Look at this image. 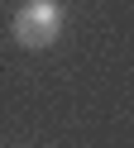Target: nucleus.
<instances>
[{"label":"nucleus","instance_id":"obj_1","mask_svg":"<svg viewBox=\"0 0 134 148\" xmlns=\"http://www.w3.org/2000/svg\"><path fill=\"white\" fill-rule=\"evenodd\" d=\"M62 24H67V14H62L57 0H24L19 14H15V24H10V34H15L19 48L38 53V48H53L62 38Z\"/></svg>","mask_w":134,"mask_h":148}]
</instances>
